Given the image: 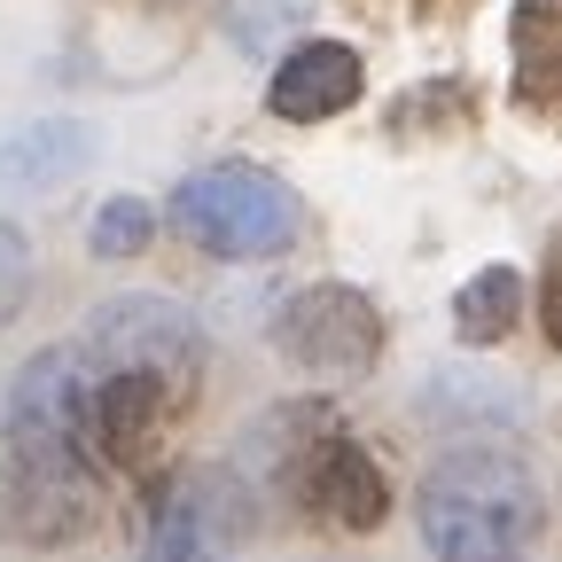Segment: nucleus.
Segmentation results:
<instances>
[{"label": "nucleus", "instance_id": "20e7f679", "mask_svg": "<svg viewBox=\"0 0 562 562\" xmlns=\"http://www.w3.org/2000/svg\"><path fill=\"white\" fill-rule=\"evenodd\" d=\"M87 360L117 368V375H149L172 406L203 383V328L172 305V297H110L94 313Z\"/></svg>", "mask_w": 562, "mask_h": 562}, {"label": "nucleus", "instance_id": "6e6552de", "mask_svg": "<svg viewBox=\"0 0 562 562\" xmlns=\"http://www.w3.org/2000/svg\"><path fill=\"white\" fill-rule=\"evenodd\" d=\"M305 501H321L344 531H375L391 516V484L383 469L351 446V438H313V461H305Z\"/></svg>", "mask_w": 562, "mask_h": 562}, {"label": "nucleus", "instance_id": "9b49d317", "mask_svg": "<svg viewBox=\"0 0 562 562\" xmlns=\"http://www.w3.org/2000/svg\"><path fill=\"white\" fill-rule=\"evenodd\" d=\"M516 313H524L516 266H484V273L461 281V297H453V336H461V344H501V336L516 328Z\"/></svg>", "mask_w": 562, "mask_h": 562}, {"label": "nucleus", "instance_id": "1a4fd4ad", "mask_svg": "<svg viewBox=\"0 0 562 562\" xmlns=\"http://www.w3.org/2000/svg\"><path fill=\"white\" fill-rule=\"evenodd\" d=\"M165 406H172V398H165L149 375H117V368H102V375H94V453L117 461V469H140V453H149Z\"/></svg>", "mask_w": 562, "mask_h": 562}, {"label": "nucleus", "instance_id": "7ed1b4c3", "mask_svg": "<svg viewBox=\"0 0 562 562\" xmlns=\"http://www.w3.org/2000/svg\"><path fill=\"white\" fill-rule=\"evenodd\" d=\"M172 227L195 250H211V258H281L297 243L305 211H297L290 180H273L266 165H235L227 157V165H203V172L180 180Z\"/></svg>", "mask_w": 562, "mask_h": 562}, {"label": "nucleus", "instance_id": "423d86ee", "mask_svg": "<svg viewBox=\"0 0 562 562\" xmlns=\"http://www.w3.org/2000/svg\"><path fill=\"white\" fill-rule=\"evenodd\" d=\"M235 484L227 476H172L149 508L140 562H235Z\"/></svg>", "mask_w": 562, "mask_h": 562}, {"label": "nucleus", "instance_id": "9d476101", "mask_svg": "<svg viewBox=\"0 0 562 562\" xmlns=\"http://www.w3.org/2000/svg\"><path fill=\"white\" fill-rule=\"evenodd\" d=\"M87 157H94V133H87V125H70V117H40V125H24L9 149H0V188L47 195V188H63L70 172H79Z\"/></svg>", "mask_w": 562, "mask_h": 562}, {"label": "nucleus", "instance_id": "f03ea898", "mask_svg": "<svg viewBox=\"0 0 562 562\" xmlns=\"http://www.w3.org/2000/svg\"><path fill=\"white\" fill-rule=\"evenodd\" d=\"M414 524H422V547L438 562H524L539 547L547 501H539V476L516 453L461 446L422 476Z\"/></svg>", "mask_w": 562, "mask_h": 562}, {"label": "nucleus", "instance_id": "39448f33", "mask_svg": "<svg viewBox=\"0 0 562 562\" xmlns=\"http://www.w3.org/2000/svg\"><path fill=\"white\" fill-rule=\"evenodd\" d=\"M273 344L313 375H368L383 351V313L360 290H344V281H313V290H297L281 305Z\"/></svg>", "mask_w": 562, "mask_h": 562}, {"label": "nucleus", "instance_id": "f257e3e1", "mask_svg": "<svg viewBox=\"0 0 562 562\" xmlns=\"http://www.w3.org/2000/svg\"><path fill=\"white\" fill-rule=\"evenodd\" d=\"M94 360L79 344H47L9 383V524L32 547H55L94 524Z\"/></svg>", "mask_w": 562, "mask_h": 562}, {"label": "nucleus", "instance_id": "0eeeda50", "mask_svg": "<svg viewBox=\"0 0 562 562\" xmlns=\"http://www.w3.org/2000/svg\"><path fill=\"white\" fill-rule=\"evenodd\" d=\"M360 102V55L336 47V40H305L297 55L273 63L266 79V110L290 117V125H313V117H336Z\"/></svg>", "mask_w": 562, "mask_h": 562}, {"label": "nucleus", "instance_id": "ddd939ff", "mask_svg": "<svg viewBox=\"0 0 562 562\" xmlns=\"http://www.w3.org/2000/svg\"><path fill=\"white\" fill-rule=\"evenodd\" d=\"M24 290H32V250H24V235L9 220H0V328L24 313Z\"/></svg>", "mask_w": 562, "mask_h": 562}, {"label": "nucleus", "instance_id": "f8f14e48", "mask_svg": "<svg viewBox=\"0 0 562 562\" xmlns=\"http://www.w3.org/2000/svg\"><path fill=\"white\" fill-rule=\"evenodd\" d=\"M149 235H157V211L140 203V195H110V203L94 211V250H102V258H140V250H149Z\"/></svg>", "mask_w": 562, "mask_h": 562}]
</instances>
